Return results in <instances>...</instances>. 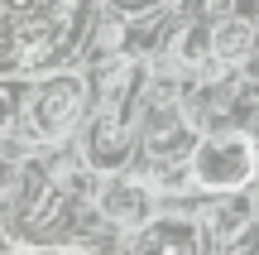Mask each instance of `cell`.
Segmentation results:
<instances>
[{"label": "cell", "instance_id": "cell-1", "mask_svg": "<svg viewBox=\"0 0 259 255\" xmlns=\"http://www.w3.org/2000/svg\"><path fill=\"white\" fill-rule=\"evenodd\" d=\"M250 173H254V144L245 135H211L192 154V178L202 188H216V193L240 188V183H250Z\"/></svg>", "mask_w": 259, "mask_h": 255}, {"label": "cell", "instance_id": "cell-4", "mask_svg": "<svg viewBox=\"0 0 259 255\" xmlns=\"http://www.w3.org/2000/svg\"><path fill=\"white\" fill-rule=\"evenodd\" d=\"M101 212L111 222H120V227H144L149 217H154V193L144 188V183H111V188L101 193Z\"/></svg>", "mask_w": 259, "mask_h": 255}, {"label": "cell", "instance_id": "cell-2", "mask_svg": "<svg viewBox=\"0 0 259 255\" xmlns=\"http://www.w3.org/2000/svg\"><path fill=\"white\" fill-rule=\"evenodd\" d=\"M77 111H82V82H77V77H53V82H44L34 92V101H29V125H34V135H44V140H58L63 130H72Z\"/></svg>", "mask_w": 259, "mask_h": 255}, {"label": "cell", "instance_id": "cell-6", "mask_svg": "<svg viewBox=\"0 0 259 255\" xmlns=\"http://www.w3.org/2000/svg\"><path fill=\"white\" fill-rule=\"evenodd\" d=\"M120 154H125V140L115 144V125L106 121L101 130H96V159H120Z\"/></svg>", "mask_w": 259, "mask_h": 255}, {"label": "cell", "instance_id": "cell-3", "mask_svg": "<svg viewBox=\"0 0 259 255\" xmlns=\"http://www.w3.org/2000/svg\"><path fill=\"white\" fill-rule=\"evenodd\" d=\"M202 250V231L187 217H158L144 222V236H139L135 255H197Z\"/></svg>", "mask_w": 259, "mask_h": 255}, {"label": "cell", "instance_id": "cell-5", "mask_svg": "<svg viewBox=\"0 0 259 255\" xmlns=\"http://www.w3.org/2000/svg\"><path fill=\"white\" fill-rule=\"evenodd\" d=\"M254 48V24L250 19H221L211 34V53L221 58V63H245Z\"/></svg>", "mask_w": 259, "mask_h": 255}]
</instances>
